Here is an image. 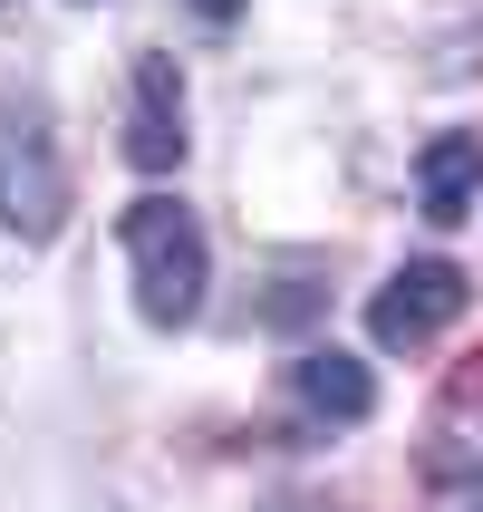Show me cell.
<instances>
[{
    "label": "cell",
    "instance_id": "6da1fadb",
    "mask_svg": "<svg viewBox=\"0 0 483 512\" xmlns=\"http://www.w3.org/2000/svg\"><path fill=\"white\" fill-rule=\"evenodd\" d=\"M126 271H136V310L145 329H184L203 310V281H213V252H203V223L174 194L126 203Z\"/></svg>",
    "mask_w": 483,
    "mask_h": 512
},
{
    "label": "cell",
    "instance_id": "ba28073f",
    "mask_svg": "<svg viewBox=\"0 0 483 512\" xmlns=\"http://www.w3.org/2000/svg\"><path fill=\"white\" fill-rule=\"evenodd\" d=\"M184 10H194V20H213V29H232V20H242V0H184Z\"/></svg>",
    "mask_w": 483,
    "mask_h": 512
},
{
    "label": "cell",
    "instance_id": "52a82bcc",
    "mask_svg": "<svg viewBox=\"0 0 483 512\" xmlns=\"http://www.w3.org/2000/svg\"><path fill=\"white\" fill-rule=\"evenodd\" d=\"M426 512H483V426H464V416H445L426 455Z\"/></svg>",
    "mask_w": 483,
    "mask_h": 512
},
{
    "label": "cell",
    "instance_id": "5b68a950",
    "mask_svg": "<svg viewBox=\"0 0 483 512\" xmlns=\"http://www.w3.org/2000/svg\"><path fill=\"white\" fill-rule=\"evenodd\" d=\"M290 397H300L310 426H368L377 416V377H368V358H348L339 339H319V348L290 358Z\"/></svg>",
    "mask_w": 483,
    "mask_h": 512
},
{
    "label": "cell",
    "instance_id": "7a4b0ae2",
    "mask_svg": "<svg viewBox=\"0 0 483 512\" xmlns=\"http://www.w3.org/2000/svg\"><path fill=\"white\" fill-rule=\"evenodd\" d=\"M0 223L20 232V242H49L68 223V165H58V145L39 116H0Z\"/></svg>",
    "mask_w": 483,
    "mask_h": 512
},
{
    "label": "cell",
    "instance_id": "277c9868",
    "mask_svg": "<svg viewBox=\"0 0 483 512\" xmlns=\"http://www.w3.org/2000/svg\"><path fill=\"white\" fill-rule=\"evenodd\" d=\"M126 165L136 174H174L184 165V78H174L165 49H145L136 87H126Z\"/></svg>",
    "mask_w": 483,
    "mask_h": 512
},
{
    "label": "cell",
    "instance_id": "3957f363",
    "mask_svg": "<svg viewBox=\"0 0 483 512\" xmlns=\"http://www.w3.org/2000/svg\"><path fill=\"white\" fill-rule=\"evenodd\" d=\"M464 310H474V281H464L455 261H406V271H387V290L368 300V339L377 348H435Z\"/></svg>",
    "mask_w": 483,
    "mask_h": 512
},
{
    "label": "cell",
    "instance_id": "8992f818",
    "mask_svg": "<svg viewBox=\"0 0 483 512\" xmlns=\"http://www.w3.org/2000/svg\"><path fill=\"white\" fill-rule=\"evenodd\" d=\"M474 203H483V136L474 126H445V136L416 155V213H426L435 232H455Z\"/></svg>",
    "mask_w": 483,
    "mask_h": 512
},
{
    "label": "cell",
    "instance_id": "9c48e42d",
    "mask_svg": "<svg viewBox=\"0 0 483 512\" xmlns=\"http://www.w3.org/2000/svg\"><path fill=\"white\" fill-rule=\"evenodd\" d=\"M0 10H10V0H0Z\"/></svg>",
    "mask_w": 483,
    "mask_h": 512
}]
</instances>
